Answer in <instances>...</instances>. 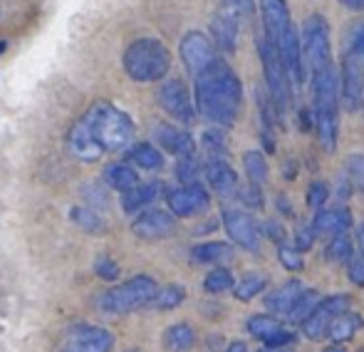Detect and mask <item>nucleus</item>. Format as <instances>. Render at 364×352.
<instances>
[{"label":"nucleus","mask_w":364,"mask_h":352,"mask_svg":"<svg viewBox=\"0 0 364 352\" xmlns=\"http://www.w3.org/2000/svg\"><path fill=\"white\" fill-rule=\"evenodd\" d=\"M68 142L80 161H97L107 151H122L134 142V122L112 102L100 100L75 122Z\"/></svg>","instance_id":"obj_1"},{"label":"nucleus","mask_w":364,"mask_h":352,"mask_svg":"<svg viewBox=\"0 0 364 352\" xmlns=\"http://www.w3.org/2000/svg\"><path fill=\"white\" fill-rule=\"evenodd\" d=\"M193 80L198 114L218 127H233L243 107V85L238 75L223 60H213Z\"/></svg>","instance_id":"obj_2"},{"label":"nucleus","mask_w":364,"mask_h":352,"mask_svg":"<svg viewBox=\"0 0 364 352\" xmlns=\"http://www.w3.org/2000/svg\"><path fill=\"white\" fill-rule=\"evenodd\" d=\"M260 15H263L265 38L278 53L288 80L292 85H302L305 65H302L300 40H297V30L292 25L288 3L285 0H260Z\"/></svg>","instance_id":"obj_3"},{"label":"nucleus","mask_w":364,"mask_h":352,"mask_svg":"<svg viewBox=\"0 0 364 352\" xmlns=\"http://www.w3.org/2000/svg\"><path fill=\"white\" fill-rule=\"evenodd\" d=\"M312 75V95H315V127L320 137V146L325 151H335L337 129H340V80L335 68L315 70Z\"/></svg>","instance_id":"obj_4"},{"label":"nucleus","mask_w":364,"mask_h":352,"mask_svg":"<svg viewBox=\"0 0 364 352\" xmlns=\"http://www.w3.org/2000/svg\"><path fill=\"white\" fill-rule=\"evenodd\" d=\"M122 65L134 82H156V80L166 78L168 68H171V53L161 40L139 38L127 48Z\"/></svg>","instance_id":"obj_5"},{"label":"nucleus","mask_w":364,"mask_h":352,"mask_svg":"<svg viewBox=\"0 0 364 352\" xmlns=\"http://www.w3.org/2000/svg\"><path fill=\"white\" fill-rule=\"evenodd\" d=\"M364 92V20H355L345 35L342 58V97L350 112L360 110Z\"/></svg>","instance_id":"obj_6"},{"label":"nucleus","mask_w":364,"mask_h":352,"mask_svg":"<svg viewBox=\"0 0 364 352\" xmlns=\"http://www.w3.org/2000/svg\"><path fill=\"white\" fill-rule=\"evenodd\" d=\"M154 293H156V280L149 278V275H136V278L107 290L100 298V308L109 315L134 313V310L151 303Z\"/></svg>","instance_id":"obj_7"},{"label":"nucleus","mask_w":364,"mask_h":352,"mask_svg":"<svg viewBox=\"0 0 364 352\" xmlns=\"http://www.w3.org/2000/svg\"><path fill=\"white\" fill-rule=\"evenodd\" d=\"M258 53H260V63H263V73H265V85H268V92L273 97V105L278 110L280 119H283L285 110H288L290 100H292V92H290V80L285 75V68L280 63L278 53L275 48L270 45V40L258 38Z\"/></svg>","instance_id":"obj_8"},{"label":"nucleus","mask_w":364,"mask_h":352,"mask_svg":"<svg viewBox=\"0 0 364 352\" xmlns=\"http://www.w3.org/2000/svg\"><path fill=\"white\" fill-rule=\"evenodd\" d=\"M300 50H305L307 65L310 73L332 65V48H330V28H327L325 18L317 13L307 15L305 28H302V45Z\"/></svg>","instance_id":"obj_9"},{"label":"nucleus","mask_w":364,"mask_h":352,"mask_svg":"<svg viewBox=\"0 0 364 352\" xmlns=\"http://www.w3.org/2000/svg\"><path fill=\"white\" fill-rule=\"evenodd\" d=\"M347 308H350V298L347 295H332V298L320 300L315 305V310L302 320V333L310 340H320L322 335H327V328H330L332 320L340 313H345Z\"/></svg>","instance_id":"obj_10"},{"label":"nucleus","mask_w":364,"mask_h":352,"mask_svg":"<svg viewBox=\"0 0 364 352\" xmlns=\"http://www.w3.org/2000/svg\"><path fill=\"white\" fill-rule=\"evenodd\" d=\"M159 105L164 107V112L173 117L181 124H193L196 119V110H193L191 95H188L186 85L181 80H168V82L161 85L159 90Z\"/></svg>","instance_id":"obj_11"},{"label":"nucleus","mask_w":364,"mask_h":352,"mask_svg":"<svg viewBox=\"0 0 364 352\" xmlns=\"http://www.w3.org/2000/svg\"><path fill=\"white\" fill-rule=\"evenodd\" d=\"M181 60H183V65H186L188 73L196 78V75L201 73V70H206L213 60H218L216 45H213L203 33H196V30H193V33H186L181 40Z\"/></svg>","instance_id":"obj_12"},{"label":"nucleus","mask_w":364,"mask_h":352,"mask_svg":"<svg viewBox=\"0 0 364 352\" xmlns=\"http://www.w3.org/2000/svg\"><path fill=\"white\" fill-rule=\"evenodd\" d=\"M114 345V335L97 325H77L70 330L63 352H109Z\"/></svg>","instance_id":"obj_13"},{"label":"nucleus","mask_w":364,"mask_h":352,"mask_svg":"<svg viewBox=\"0 0 364 352\" xmlns=\"http://www.w3.org/2000/svg\"><path fill=\"white\" fill-rule=\"evenodd\" d=\"M208 206H211V198H208V191L201 183H183L181 188L168 191V208H171L173 216H198Z\"/></svg>","instance_id":"obj_14"},{"label":"nucleus","mask_w":364,"mask_h":352,"mask_svg":"<svg viewBox=\"0 0 364 352\" xmlns=\"http://www.w3.org/2000/svg\"><path fill=\"white\" fill-rule=\"evenodd\" d=\"M223 226H225V231H228L230 241H235L240 248L253 251V253L260 248L258 223H255L245 211H238V208H225L223 211Z\"/></svg>","instance_id":"obj_15"},{"label":"nucleus","mask_w":364,"mask_h":352,"mask_svg":"<svg viewBox=\"0 0 364 352\" xmlns=\"http://www.w3.org/2000/svg\"><path fill=\"white\" fill-rule=\"evenodd\" d=\"M176 221H173L171 213L159 211V208H151V211H144L136 216V221L132 223V231L134 236L144 238V241H156V238H164L173 231Z\"/></svg>","instance_id":"obj_16"},{"label":"nucleus","mask_w":364,"mask_h":352,"mask_svg":"<svg viewBox=\"0 0 364 352\" xmlns=\"http://www.w3.org/2000/svg\"><path fill=\"white\" fill-rule=\"evenodd\" d=\"M154 142H159V144H161L168 154L178 156V159H181V156H191L193 146H196L188 132L178 129V127H173V124L154 127Z\"/></svg>","instance_id":"obj_17"},{"label":"nucleus","mask_w":364,"mask_h":352,"mask_svg":"<svg viewBox=\"0 0 364 352\" xmlns=\"http://www.w3.org/2000/svg\"><path fill=\"white\" fill-rule=\"evenodd\" d=\"M206 181L211 183L213 191L225 198L238 191V174L233 171V166L220 159H211L206 164Z\"/></svg>","instance_id":"obj_18"},{"label":"nucleus","mask_w":364,"mask_h":352,"mask_svg":"<svg viewBox=\"0 0 364 352\" xmlns=\"http://www.w3.org/2000/svg\"><path fill=\"white\" fill-rule=\"evenodd\" d=\"M350 226H352V216L342 206L330 208V211H320L315 221H312L315 233H322V236H337V233H345Z\"/></svg>","instance_id":"obj_19"},{"label":"nucleus","mask_w":364,"mask_h":352,"mask_svg":"<svg viewBox=\"0 0 364 352\" xmlns=\"http://www.w3.org/2000/svg\"><path fill=\"white\" fill-rule=\"evenodd\" d=\"M164 186L159 181H149V183H136V186H132L129 191H124V196H122V206H124V211H139V208L149 206V203H154L159 196H161Z\"/></svg>","instance_id":"obj_20"},{"label":"nucleus","mask_w":364,"mask_h":352,"mask_svg":"<svg viewBox=\"0 0 364 352\" xmlns=\"http://www.w3.org/2000/svg\"><path fill=\"white\" fill-rule=\"evenodd\" d=\"M253 13H255L253 0H216V15L235 23L238 28L253 23Z\"/></svg>","instance_id":"obj_21"},{"label":"nucleus","mask_w":364,"mask_h":352,"mask_svg":"<svg viewBox=\"0 0 364 352\" xmlns=\"http://www.w3.org/2000/svg\"><path fill=\"white\" fill-rule=\"evenodd\" d=\"M233 258V248L228 243H218V241H211V243H201V246L191 248V261L198 263V265H218V263H228Z\"/></svg>","instance_id":"obj_22"},{"label":"nucleus","mask_w":364,"mask_h":352,"mask_svg":"<svg viewBox=\"0 0 364 352\" xmlns=\"http://www.w3.org/2000/svg\"><path fill=\"white\" fill-rule=\"evenodd\" d=\"M300 293H302L300 280H288V283H283L280 288H275L273 293L265 298V308H268L270 313H288Z\"/></svg>","instance_id":"obj_23"},{"label":"nucleus","mask_w":364,"mask_h":352,"mask_svg":"<svg viewBox=\"0 0 364 352\" xmlns=\"http://www.w3.org/2000/svg\"><path fill=\"white\" fill-rule=\"evenodd\" d=\"M105 183L109 188H117V191L124 193V191H129L132 186L139 183V174H136L134 166L119 161V164H109L105 169Z\"/></svg>","instance_id":"obj_24"},{"label":"nucleus","mask_w":364,"mask_h":352,"mask_svg":"<svg viewBox=\"0 0 364 352\" xmlns=\"http://www.w3.org/2000/svg\"><path fill=\"white\" fill-rule=\"evenodd\" d=\"M238 33H240V28L235 23H230V20L220 18V15H213L211 18V38H213V45H218L220 50H235Z\"/></svg>","instance_id":"obj_25"},{"label":"nucleus","mask_w":364,"mask_h":352,"mask_svg":"<svg viewBox=\"0 0 364 352\" xmlns=\"http://www.w3.org/2000/svg\"><path fill=\"white\" fill-rule=\"evenodd\" d=\"M196 343V335H193L191 325L186 323H178L171 325V328L164 333V348L168 352H188Z\"/></svg>","instance_id":"obj_26"},{"label":"nucleus","mask_w":364,"mask_h":352,"mask_svg":"<svg viewBox=\"0 0 364 352\" xmlns=\"http://www.w3.org/2000/svg\"><path fill=\"white\" fill-rule=\"evenodd\" d=\"M360 328H362V318H360V315H355V313L347 315V310H345V313H340L330 323V328H327V335H330V340H335V343H345V340H350Z\"/></svg>","instance_id":"obj_27"},{"label":"nucleus","mask_w":364,"mask_h":352,"mask_svg":"<svg viewBox=\"0 0 364 352\" xmlns=\"http://www.w3.org/2000/svg\"><path fill=\"white\" fill-rule=\"evenodd\" d=\"M129 159L134 161L136 166H141V169H149V171H156L164 166V156L161 151L156 149L154 144H136L134 149L129 151Z\"/></svg>","instance_id":"obj_28"},{"label":"nucleus","mask_w":364,"mask_h":352,"mask_svg":"<svg viewBox=\"0 0 364 352\" xmlns=\"http://www.w3.org/2000/svg\"><path fill=\"white\" fill-rule=\"evenodd\" d=\"M183 298H186V290H183L181 285H166V288H161V290L156 288V293H154L149 305H154V308H159V310H171V308H178V305L183 303Z\"/></svg>","instance_id":"obj_29"},{"label":"nucleus","mask_w":364,"mask_h":352,"mask_svg":"<svg viewBox=\"0 0 364 352\" xmlns=\"http://www.w3.org/2000/svg\"><path fill=\"white\" fill-rule=\"evenodd\" d=\"M320 293L317 290H302L300 295L295 298V303H292V308L288 310L290 320H295V323H302V320L307 318V315L315 310V305L320 303Z\"/></svg>","instance_id":"obj_30"},{"label":"nucleus","mask_w":364,"mask_h":352,"mask_svg":"<svg viewBox=\"0 0 364 352\" xmlns=\"http://www.w3.org/2000/svg\"><path fill=\"white\" fill-rule=\"evenodd\" d=\"M243 164H245V174H248L250 183L255 186H263L265 178H268V164H265V156L260 151H248L243 156Z\"/></svg>","instance_id":"obj_31"},{"label":"nucleus","mask_w":364,"mask_h":352,"mask_svg":"<svg viewBox=\"0 0 364 352\" xmlns=\"http://www.w3.org/2000/svg\"><path fill=\"white\" fill-rule=\"evenodd\" d=\"M355 253V243H352V238L347 236V233H337L335 238L330 241V246H327V261H350V256Z\"/></svg>","instance_id":"obj_32"},{"label":"nucleus","mask_w":364,"mask_h":352,"mask_svg":"<svg viewBox=\"0 0 364 352\" xmlns=\"http://www.w3.org/2000/svg\"><path fill=\"white\" fill-rule=\"evenodd\" d=\"M265 288V275L263 273H245L243 280L235 285V298L238 300H250Z\"/></svg>","instance_id":"obj_33"},{"label":"nucleus","mask_w":364,"mask_h":352,"mask_svg":"<svg viewBox=\"0 0 364 352\" xmlns=\"http://www.w3.org/2000/svg\"><path fill=\"white\" fill-rule=\"evenodd\" d=\"M280 328H283V325H280L275 318H270V315H255V318L248 320V333L258 340L270 338V335L278 333Z\"/></svg>","instance_id":"obj_34"},{"label":"nucleus","mask_w":364,"mask_h":352,"mask_svg":"<svg viewBox=\"0 0 364 352\" xmlns=\"http://www.w3.org/2000/svg\"><path fill=\"white\" fill-rule=\"evenodd\" d=\"M73 218H75L77 226H82L85 231H95V233L105 231L102 216L95 211V208H90V206H77L75 211H73Z\"/></svg>","instance_id":"obj_35"},{"label":"nucleus","mask_w":364,"mask_h":352,"mask_svg":"<svg viewBox=\"0 0 364 352\" xmlns=\"http://www.w3.org/2000/svg\"><path fill=\"white\" fill-rule=\"evenodd\" d=\"M230 285H233V275H230V270L216 268V270H211V273L206 275V283H203V288H206L208 293H223V290H228Z\"/></svg>","instance_id":"obj_36"},{"label":"nucleus","mask_w":364,"mask_h":352,"mask_svg":"<svg viewBox=\"0 0 364 352\" xmlns=\"http://www.w3.org/2000/svg\"><path fill=\"white\" fill-rule=\"evenodd\" d=\"M176 176H178V181H183V183H196L198 161L193 159V154L191 156H181V161H178V166H176Z\"/></svg>","instance_id":"obj_37"},{"label":"nucleus","mask_w":364,"mask_h":352,"mask_svg":"<svg viewBox=\"0 0 364 352\" xmlns=\"http://www.w3.org/2000/svg\"><path fill=\"white\" fill-rule=\"evenodd\" d=\"M278 256H280V263H283V268H288V270H302V253L297 251L295 246H280V251H278Z\"/></svg>","instance_id":"obj_38"},{"label":"nucleus","mask_w":364,"mask_h":352,"mask_svg":"<svg viewBox=\"0 0 364 352\" xmlns=\"http://www.w3.org/2000/svg\"><path fill=\"white\" fill-rule=\"evenodd\" d=\"M327 196H330V188H327V183L312 181L310 188H307V206H310V208H320L322 203L327 201Z\"/></svg>","instance_id":"obj_39"},{"label":"nucleus","mask_w":364,"mask_h":352,"mask_svg":"<svg viewBox=\"0 0 364 352\" xmlns=\"http://www.w3.org/2000/svg\"><path fill=\"white\" fill-rule=\"evenodd\" d=\"M240 198H243L245 206H253V208H260L263 206V196H260V186H255V183H248L245 188H240V191H235Z\"/></svg>","instance_id":"obj_40"},{"label":"nucleus","mask_w":364,"mask_h":352,"mask_svg":"<svg viewBox=\"0 0 364 352\" xmlns=\"http://www.w3.org/2000/svg\"><path fill=\"white\" fill-rule=\"evenodd\" d=\"M350 280L355 285H364V253H352L350 256Z\"/></svg>","instance_id":"obj_41"},{"label":"nucleus","mask_w":364,"mask_h":352,"mask_svg":"<svg viewBox=\"0 0 364 352\" xmlns=\"http://www.w3.org/2000/svg\"><path fill=\"white\" fill-rule=\"evenodd\" d=\"M297 251H310L312 243H315V228L310 226V223H302L300 228H297Z\"/></svg>","instance_id":"obj_42"},{"label":"nucleus","mask_w":364,"mask_h":352,"mask_svg":"<svg viewBox=\"0 0 364 352\" xmlns=\"http://www.w3.org/2000/svg\"><path fill=\"white\" fill-rule=\"evenodd\" d=\"M95 270L102 275V280H117V275H119V268H117V263L112 261V258H107V256L97 258Z\"/></svg>","instance_id":"obj_43"},{"label":"nucleus","mask_w":364,"mask_h":352,"mask_svg":"<svg viewBox=\"0 0 364 352\" xmlns=\"http://www.w3.org/2000/svg\"><path fill=\"white\" fill-rule=\"evenodd\" d=\"M203 144H206L208 151H216V154H223L225 151V139L216 129H208L206 134H203Z\"/></svg>","instance_id":"obj_44"},{"label":"nucleus","mask_w":364,"mask_h":352,"mask_svg":"<svg viewBox=\"0 0 364 352\" xmlns=\"http://www.w3.org/2000/svg\"><path fill=\"white\" fill-rule=\"evenodd\" d=\"M263 343L268 345V348H285V345H292V343H295V335L288 333V330L280 328L278 333H273L270 338H265Z\"/></svg>","instance_id":"obj_45"},{"label":"nucleus","mask_w":364,"mask_h":352,"mask_svg":"<svg viewBox=\"0 0 364 352\" xmlns=\"http://www.w3.org/2000/svg\"><path fill=\"white\" fill-rule=\"evenodd\" d=\"M347 161H350V164H347V169H350V174L355 176L357 181H360L362 186H364V156L357 154V156H350V159H347Z\"/></svg>","instance_id":"obj_46"},{"label":"nucleus","mask_w":364,"mask_h":352,"mask_svg":"<svg viewBox=\"0 0 364 352\" xmlns=\"http://www.w3.org/2000/svg\"><path fill=\"white\" fill-rule=\"evenodd\" d=\"M265 233H268V236L270 238H273V241H283V238H285V233H283V228H280L278 226V223H275V221H270V223H265Z\"/></svg>","instance_id":"obj_47"},{"label":"nucleus","mask_w":364,"mask_h":352,"mask_svg":"<svg viewBox=\"0 0 364 352\" xmlns=\"http://www.w3.org/2000/svg\"><path fill=\"white\" fill-rule=\"evenodd\" d=\"M340 3L345 5L347 10H355V13L364 10V0H340Z\"/></svg>","instance_id":"obj_48"},{"label":"nucleus","mask_w":364,"mask_h":352,"mask_svg":"<svg viewBox=\"0 0 364 352\" xmlns=\"http://www.w3.org/2000/svg\"><path fill=\"white\" fill-rule=\"evenodd\" d=\"M225 352H248V348H245L243 343H233V345H230V348L225 350Z\"/></svg>","instance_id":"obj_49"},{"label":"nucleus","mask_w":364,"mask_h":352,"mask_svg":"<svg viewBox=\"0 0 364 352\" xmlns=\"http://www.w3.org/2000/svg\"><path fill=\"white\" fill-rule=\"evenodd\" d=\"M258 352H288V350H283V348H263V350H258Z\"/></svg>","instance_id":"obj_50"},{"label":"nucleus","mask_w":364,"mask_h":352,"mask_svg":"<svg viewBox=\"0 0 364 352\" xmlns=\"http://www.w3.org/2000/svg\"><path fill=\"white\" fill-rule=\"evenodd\" d=\"M322 352H345L340 348V345H332V348H327V350H322Z\"/></svg>","instance_id":"obj_51"},{"label":"nucleus","mask_w":364,"mask_h":352,"mask_svg":"<svg viewBox=\"0 0 364 352\" xmlns=\"http://www.w3.org/2000/svg\"><path fill=\"white\" fill-rule=\"evenodd\" d=\"M360 243H362V253H364V226L360 228Z\"/></svg>","instance_id":"obj_52"},{"label":"nucleus","mask_w":364,"mask_h":352,"mask_svg":"<svg viewBox=\"0 0 364 352\" xmlns=\"http://www.w3.org/2000/svg\"><path fill=\"white\" fill-rule=\"evenodd\" d=\"M362 102H364V92H362Z\"/></svg>","instance_id":"obj_53"},{"label":"nucleus","mask_w":364,"mask_h":352,"mask_svg":"<svg viewBox=\"0 0 364 352\" xmlns=\"http://www.w3.org/2000/svg\"><path fill=\"white\" fill-rule=\"evenodd\" d=\"M360 352H364V350H360Z\"/></svg>","instance_id":"obj_54"}]
</instances>
